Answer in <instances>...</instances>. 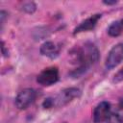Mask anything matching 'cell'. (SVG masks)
<instances>
[{
    "mask_svg": "<svg viewBox=\"0 0 123 123\" xmlns=\"http://www.w3.org/2000/svg\"><path fill=\"white\" fill-rule=\"evenodd\" d=\"M37 83L41 86H48L55 84L59 80V71L56 67H49L44 69L37 76Z\"/></svg>",
    "mask_w": 123,
    "mask_h": 123,
    "instance_id": "cell-5",
    "label": "cell"
},
{
    "mask_svg": "<svg viewBox=\"0 0 123 123\" xmlns=\"http://www.w3.org/2000/svg\"><path fill=\"white\" fill-rule=\"evenodd\" d=\"M53 105H54V101H53L52 99H50V98L45 99V101L43 102V107H44L45 109H49V108H51Z\"/></svg>",
    "mask_w": 123,
    "mask_h": 123,
    "instance_id": "cell-13",
    "label": "cell"
},
{
    "mask_svg": "<svg viewBox=\"0 0 123 123\" xmlns=\"http://www.w3.org/2000/svg\"><path fill=\"white\" fill-rule=\"evenodd\" d=\"M23 10L26 11L27 12H33L35 10H36V5L32 2H29V3H26L24 6H23Z\"/></svg>",
    "mask_w": 123,
    "mask_h": 123,
    "instance_id": "cell-11",
    "label": "cell"
},
{
    "mask_svg": "<svg viewBox=\"0 0 123 123\" xmlns=\"http://www.w3.org/2000/svg\"><path fill=\"white\" fill-rule=\"evenodd\" d=\"M115 3H116V1H104V4H106V5H112Z\"/></svg>",
    "mask_w": 123,
    "mask_h": 123,
    "instance_id": "cell-14",
    "label": "cell"
},
{
    "mask_svg": "<svg viewBox=\"0 0 123 123\" xmlns=\"http://www.w3.org/2000/svg\"><path fill=\"white\" fill-rule=\"evenodd\" d=\"M108 123H123V116L119 113H114L110 115L108 119Z\"/></svg>",
    "mask_w": 123,
    "mask_h": 123,
    "instance_id": "cell-10",
    "label": "cell"
},
{
    "mask_svg": "<svg viewBox=\"0 0 123 123\" xmlns=\"http://www.w3.org/2000/svg\"><path fill=\"white\" fill-rule=\"evenodd\" d=\"M36 98V91L33 88H25L21 90L15 98V106L19 110L28 108Z\"/></svg>",
    "mask_w": 123,
    "mask_h": 123,
    "instance_id": "cell-4",
    "label": "cell"
},
{
    "mask_svg": "<svg viewBox=\"0 0 123 123\" xmlns=\"http://www.w3.org/2000/svg\"><path fill=\"white\" fill-rule=\"evenodd\" d=\"M123 31V19L115 21L111 23L108 29V33L111 37H117L119 36Z\"/></svg>",
    "mask_w": 123,
    "mask_h": 123,
    "instance_id": "cell-9",
    "label": "cell"
},
{
    "mask_svg": "<svg viewBox=\"0 0 123 123\" xmlns=\"http://www.w3.org/2000/svg\"><path fill=\"white\" fill-rule=\"evenodd\" d=\"M100 18H101V14H99V13L94 14V15L86 18L78 27H76V29L74 30V34H78V33H81V32H86V31L93 29Z\"/></svg>",
    "mask_w": 123,
    "mask_h": 123,
    "instance_id": "cell-7",
    "label": "cell"
},
{
    "mask_svg": "<svg viewBox=\"0 0 123 123\" xmlns=\"http://www.w3.org/2000/svg\"><path fill=\"white\" fill-rule=\"evenodd\" d=\"M123 81V68H121L115 75H114V78H113V82L114 83H119Z\"/></svg>",
    "mask_w": 123,
    "mask_h": 123,
    "instance_id": "cell-12",
    "label": "cell"
},
{
    "mask_svg": "<svg viewBox=\"0 0 123 123\" xmlns=\"http://www.w3.org/2000/svg\"><path fill=\"white\" fill-rule=\"evenodd\" d=\"M111 113V105L109 102L99 103L93 111V120L95 123H102L109 119Z\"/></svg>",
    "mask_w": 123,
    "mask_h": 123,
    "instance_id": "cell-6",
    "label": "cell"
},
{
    "mask_svg": "<svg viewBox=\"0 0 123 123\" xmlns=\"http://www.w3.org/2000/svg\"><path fill=\"white\" fill-rule=\"evenodd\" d=\"M80 94H81L80 89H78L76 87H69V88L63 89L57 95V97L55 99H53L54 105L57 107H62V106L68 104L69 102H71L73 99L79 97Z\"/></svg>",
    "mask_w": 123,
    "mask_h": 123,
    "instance_id": "cell-3",
    "label": "cell"
},
{
    "mask_svg": "<svg viewBox=\"0 0 123 123\" xmlns=\"http://www.w3.org/2000/svg\"><path fill=\"white\" fill-rule=\"evenodd\" d=\"M77 60L80 63L79 69H86L91 64L95 63L99 59L98 49L91 43H86L77 52Z\"/></svg>",
    "mask_w": 123,
    "mask_h": 123,
    "instance_id": "cell-1",
    "label": "cell"
},
{
    "mask_svg": "<svg viewBox=\"0 0 123 123\" xmlns=\"http://www.w3.org/2000/svg\"><path fill=\"white\" fill-rule=\"evenodd\" d=\"M39 51H40L41 55L46 56V57H50V58H54L55 56L58 55V52H59L57 45L52 41L44 42L40 46V50Z\"/></svg>",
    "mask_w": 123,
    "mask_h": 123,
    "instance_id": "cell-8",
    "label": "cell"
},
{
    "mask_svg": "<svg viewBox=\"0 0 123 123\" xmlns=\"http://www.w3.org/2000/svg\"><path fill=\"white\" fill-rule=\"evenodd\" d=\"M123 61V42L117 43L114 45L108 54L106 59V67L108 69H112L118 65Z\"/></svg>",
    "mask_w": 123,
    "mask_h": 123,
    "instance_id": "cell-2",
    "label": "cell"
}]
</instances>
